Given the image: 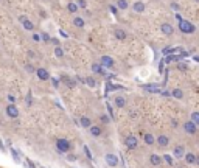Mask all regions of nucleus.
Masks as SVG:
<instances>
[{
  "label": "nucleus",
  "mask_w": 199,
  "mask_h": 168,
  "mask_svg": "<svg viewBox=\"0 0 199 168\" xmlns=\"http://www.w3.org/2000/svg\"><path fill=\"white\" fill-rule=\"evenodd\" d=\"M31 38H33V41H34V42H40V41H42L40 34H38V33H33V36H31Z\"/></svg>",
  "instance_id": "nucleus-38"
},
{
  "label": "nucleus",
  "mask_w": 199,
  "mask_h": 168,
  "mask_svg": "<svg viewBox=\"0 0 199 168\" xmlns=\"http://www.w3.org/2000/svg\"><path fill=\"white\" fill-rule=\"evenodd\" d=\"M156 142H157L159 148H165V146H168V143H170V139H168V135H165V134H160L159 137L156 139Z\"/></svg>",
  "instance_id": "nucleus-13"
},
{
  "label": "nucleus",
  "mask_w": 199,
  "mask_h": 168,
  "mask_svg": "<svg viewBox=\"0 0 199 168\" xmlns=\"http://www.w3.org/2000/svg\"><path fill=\"white\" fill-rule=\"evenodd\" d=\"M56 150L62 154H67V153L72 151V143L67 139H58L56 140Z\"/></svg>",
  "instance_id": "nucleus-1"
},
{
  "label": "nucleus",
  "mask_w": 199,
  "mask_h": 168,
  "mask_svg": "<svg viewBox=\"0 0 199 168\" xmlns=\"http://www.w3.org/2000/svg\"><path fill=\"white\" fill-rule=\"evenodd\" d=\"M8 101H9V103H13V104H14V103H16V97H14V95H13V93H9V95H8Z\"/></svg>",
  "instance_id": "nucleus-40"
},
{
  "label": "nucleus",
  "mask_w": 199,
  "mask_h": 168,
  "mask_svg": "<svg viewBox=\"0 0 199 168\" xmlns=\"http://www.w3.org/2000/svg\"><path fill=\"white\" fill-rule=\"evenodd\" d=\"M143 140H145V143H146V145H149V146L156 143V139H154V135H153V134H149V132L143 134Z\"/></svg>",
  "instance_id": "nucleus-20"
},
{
  "label": "nucleus",
  "mask_w": 199,
  "mask_h": 168,
  "mask_svg": "<svg viewBox=\"0 0 199 168\" xmlns=\"http://www.w3.org/2000/svg\"><path fill=\"white\" fill-rule=\"evenodd\" d=\"M28 56H30V58H36V55H34L33 51H28Z\"/></svg>",
  "instance_id": "nucleus-45"
},
{
  "label": "nucleus",
  "mask_w": 199,
  "mask_h": 168,
  "mask_svg": "<svg viewBox=\"0 0 199 168\" xmlns=\"http://www.w3.org/2000/svg\"><path fill=\"white\" fill-rule=\"evenodd\" d=\"M78 122H80V126H82V128H86V129L92 126V120H90L89 117H81V118L78 120Z\"/></svg>",
  "instance_id": "nucleus-23"
},
{
  "label": "nucleus",
  "mask_w": 199,
  "mask_h": 168,
  "mask_svg": "<svg viewBox=\"0 0 199 168\" xmlns=\"http://www.w3.org/2000/svg\"><path fill=\"white\" fill-rule=\"evenodd\" d=\"M145 9H146V5H145L142 0H137V2L132 3V11H134V13H139V14H140V13H143Z\"/></svg>",
  "instance_id": "nucleus-11"
},
{
  "label": "nucleus",
  "mask_w": 199,
  "mask_h": 168,
  "mask_svg": "<svg viewBox=\"0 0 199 168\" xmlns=\"http://www.w3.org/2000/svg\"><path fill=\"white\" fill-rule=\"evenodd\" d=\"M179 30H181L184 34H191V33L196 31V27H195L191 22L182 19V20H179Z\"/></svg>",
  "instance_id": "nucleus-2"
},
{
  "label": "nucleus",
  "mask_w": 199,
  "mask_h": 168,
  "mask_svg": "<svg viewBox=\"0 0 199 168\" xmlns=\"http://www.w3.org/2000/svg\"><path fill=\"white\" fill-rule=\"evenodd\" d=\"M170 6H171V9H173V11H176V13H179V11H181V6H179V3H176V2H171V5H170Z\"/></svg>",
  "instance_id": "nucleus-32"
},
{
  "label": "nucleus",
  "mask_w": 199,
  "mask_h": 168,
  "mask_svg": "<svg viewBox=\"0 0 199 168\" xmlns=\"http://www.w3.org/2000/svg\"><path fill=\"white\" fill-rule=\"evenodd\" d=\"M104 160H106V164H107L111 168H115L118 165V157H117L115 154H112V153H107V154L104 156Z\"/></svg>",
  "instance_id": "nucleus-5"
},
{
  "label": "nucleus",
  "mask_w": 199,
  "mask_h": 168,
  "mask_svg": "<svg viewBox=\"0 0 199 168\" xmlns=\"http://www.w3.org/2000/svg\"><path fill=\"white\" fill-rule=\"evenodd\" d=\"M73 25L75 27H78V28H84V25H86V20L80 17V16H75L73 17Z\"/></svg>",
  "instance_id": "nucleus-22"
},
{
  "label": "nucleus",
  "mask_w": 199,
  "mask_h": 168,
  "mask_svg": "<svg viewBox=\"0 0 199 168\" xmlns=\"http://www.w3.org/2000/svg\"><path fill=\"white\" fill-rule=\"evenodd\" d=\"M89 134L92 135V137H100L101 134H103V129L100 128V126L97 125H92L90 128H89Z\"/></svg>",
  "instance_id": "nucleus-15"
},
{
  "label": "nucleus",
  "mask_w": 199,
  "mask_h": 168,
  "mask_svg": "<svg viewBox=\"0 0 199 168\" xmlns=\"http://www.w3.org/2000/svg\"><path fill=\"white\" fill-rule=\"evenodd\" d=\"M19 22L22 24V27H24L27 31H33V30H34V24H33L28 17H25V16H19Z\"/></svg>",
  "instance_id": "nucleus-4"
},
{
  "label": "nucleus",
  "mask_w": 199,
  "mask_h": 168,
  "mask_svg": "<svg viewBox=\"0 0 199 168\" xmlns=\"http://www.w3.org/2000/svg\"><path fill=\"white\" fill-rule=\"evenodd\" d=\"M117 8L121 9V11H124V9H128L129 8V3H128V0H117Z\"/></svg>",
  "instance_id": "nucleus-26"
},
{
  "label": "nucleus",
  "mask_w": 199,
  "mask_h": 168,
  "mask_svg": "<svg viewBox=\"0 0 199 168\" xmlns=\"http://www.w3.org/2000/svg\"><path fill=\"white\" fill-rule=\"evenodd\" d=\"M114 36H115V39H118V41H124V39L128 38V33H126L123 28H115V30H114Z\"/></svg>",
  "instance_id": "nucleus-16"
},
{
  "label": "nucleus",
  "mask_w": 199,
  "mask_h": 168,
  "mask_svg": "<svg viewBox=\"0 0 199 168\" xmlns=\"http://www.w3.org/2000/svg\"><path fill=\"white\" fill-rule=\"evenodd\" d=\"M173 156H174L176 159H182V157L185 156V148H184L182 145L174 146V150H173Z\"/></svg>",
  "instance_id": "nucleus-12"
},
{
  "label": "nucleus",
  "mask_w": 199,
  "mask_h": 168,
  "mask_svg": "<svg viewBox=\"0 0 199 168\" xmlns=\"http://www.w3.org/2000/svg\"><path fill=\"white\" fill-rule=\"evenodd\" d=\"M90 70L95 73V75H106V70H104V67L101 66V64H92L90 66Z\"/></svg>",
  "instance_id": "nucleus-14"
},
{
  "label": "nucleus",
  "mask_w": 199,
  "mask_h": 168,
  "mask_svg": "<svg viewBox=\"0 0 199 168\" xmlns=\"http://www.w3.org/2000/svg\"><path fill=\"white\" fill-rule=\"evenodd\" d=\"M55 56H56V58H62V56H64V50H62V47H59V45L55 47Z\"/></svg>",
  "instance_id": "nucleus-29"
},
{
  "label": "nucleus",
  "mask_w": 199,
  "mask_h": 168,
  "mask_svg": "<svg viewBox=\"0 0 199 168\" xmlns=\"http://www.w3.org/2000/svg\"><path fill=\"white\" fill-rule=\"evenodd\" d=\"M50 80H51V83H53V87H55V89L59 87V81H58L56 78H50Z\"/></svg>",
  "instance_id": "nucleus-39"
},
{
  "label": "nucleus",
  "mask_w": 199,
  "mask_h": 168,
  "mask_svg": "<svg viewBox=\"0 0 199 168\" xmlns=\"http://www.w3.org/2000/svg\"><path fill=\"white\" fill-rule=\"evenodd\" d=\"M184 131H185L187 134L193 135V134H196V131H198V126L195 125L191 120H188V122H185V123H184Z\"/></svg>",
  "instance_id": "nucleus-9"
},
{
  "label": "nucleus",
  "mask_w": 199,
  "mask_h": 168,
  "mask_svg": "<svg viewBox=\"0 0 199 168\" xmlns=\"http://www.w3.org/2000/svg\"><path fill=\"white\" fill-rule=\"evenodd\" d=\"M40 168H42V167H40Z\"/></svg>",
  "instance_id": "nucleus-50"
},
{
  "label": "nucleus",
  "mask_w": 199,
  "mask_h": 168,
  "mask_svg": "<svg viewBox=\"0 0 199 168\" xmlns=\"http://www.w3.org/2000/svg\"><path fill=\"white\" fill-rule=\"evenodd\" d=\"M100 118H101V122H103V123H109V122H111V118H109L107 115H101Z\"/></svg>",
  "instance_id": "nucleus-41"
},
{
  "label": "nucleus",
  "mask_w": 199,
  "mask_h": 168,
  "mask_svg": "<svg viewBox=\"0 0 199 168\" xmlns=\"http://www.w3.org/2000/svg\"><path fill=\"white\" fill-rule=\"evenodd\" d=\"M184 159H185V162H187V164H190V165L196 164V156H195L193 153H185Z\"/></svg>",
  "instance_id": "nucleus-21"
},
{
  "label": "nucleus",
  "mask_w": 199,
  "mask_h": 168,
  "mask_svg": "<svg viewBox=\"0 0 199 168\" xmlns=\"http://www.w3.org/2000/svg\"><path fill=\"white\" fill-rule=\"evenodd\" d=\"M61 81H62V83H65L69 87H75V86H76V81L70 80L69 76H61Z\"/></svg>",
  "instance_id": "nucleus-27"
},
{
  "label": "nucleus",
  "mask_w": 199,
  "mask_h": 168,
  "mask_svg": "<svg viewBox=\"0 0 199 168\" xmlns=\"http://www.w3.org/2000/svg\"><path fill=\"white\" fill-rule=\"evenodd\" d=\"M86 84H87L89 87H95V86H97V81H95L92 76H87V78H86Z\"/></svg>",
  "instance_id": "nucleus-31"
},
{
  "label": "nucleus",
  "mask_w": 199,
  "mask_h": 168,
  "mask_svg": "<svg viewBox=\"0 0 199 168\" xmlns=\"http://www.w3.org/2000/svg\"><path fill=\"white\" fill-rule=\"evenodd\" d=\"M124 145H126L129 150H135V148L139 146V139H137L135 135L129 134V135L124 137Z\"/></svg>",
  "instance_id": "nucleus-3"
},
{
  "label": "nucleus",
  "mask_w": 199,
  "mask_h": 168,
  "mask_svg": "<svg viewBox=\"0 0 199 168\" xmlns=\"http://www.w3.org/2000/svg\"><path fill=\"white\" fill-rule=\"evenodd\" d=\"M162 157H160L159 154H151L149 156V162H151V165H154V167H159L160 164H162Z\"/></svg>",
  "instance_id": "nucleus-18"
},
{
  "label": "nucleus",
  "mask_w": 199,
  "mask_h": 168,
  "mask_svg": "<svg viewBox=\"0 0 199 168\" xmlns=\"http://www.w3.org/2000/svg\"><path fill=\"white\" fill-rule=\"evenodd\" d=\"M76 5L80 6L81 9H84V8H87V2H86V0H78V2H76Z\"/></svg>",
  "instance_id": "nucleus-37"
},
{
  "label": "nucleus",
  "mask_w": 199,
  "mask_h": 168,
  "mask_svg": "<svg viewBox=\"0 0 199 168\" xmlns=\"http://www.w3.org/2000/svg\"><path fill=\"white\" fill-rule=\"evenodd\" d=\"M59 34H61V36H62V38H67V36H69V34H67V33H65V31H62V30H61V31H59Z\"/></svg>",
  "instance_id": "nucleus-44"
},
{
  "label": "nucleus",
  "mask_w": 199,
  "mask_h": 168,
  "mask_svg": "<svg viewBox=\"0 0 199 168\" xmlns=\"http://www.w3.org/2000/svg\"><path fill=\"white\" fill-rule=\"evenodd\" d=\"M171 97L176 98V100H182V98H184V92H182L181 89H173V90H171Z\"/></svg>",
  "instance_id": "nucleus-24"
},
{
  "label": "nucleus",
  "mask_w": 199,
  "mask_h": 168,
  "mask_svg": "<svg viewBox=\"0 0 199 168\" xmlns=\"http://www.w3.org/2000/svg\"><path fill=\"white\" fill-rule=\"evenodd\" d=\"M115 106L121 109V108H124L126 106V98L124 97H115Z\"/></svg>",
  "instance_id": "nucleus-25"
},
{
  "label": "nucleus",
  "mask_w": 199,
  "mask_h": 168,
  "mask_svg": "<svg viewBox=\"0 0 199 168\" xmlns=\"http://www.w3.org/2000/svg\"><path fill=\"white\" fill-rule=\"evenodd\" d=\"M196 165H199V156H196Z\"/></svg>",
  "instance_id": "nucleus-47"
},
{
  "label": "nucleus",
  "mask_w": 199,
  "mask_h": 168,
  "mask_svg": "<svg viewBox=\"0 0 199 168\" xmlns=\"http://www.w3.org/2000/svg\"><path fill=\"white\" fill-rule=\"evenodd\" d=\"M143 89L145 90H148V92H151V93H160L162 90H160L159 86H156V84H145L143 86Z\"/></svg>",
  "instance_id": "nucleus-17"
},
{
  "label": "nucleus",
  "mask_w": 199,
  "mask_h": 168,
  "mask_svg": "<svg viewBox=\"0 0 199 168\" xmlns=\"http://www.w3.org/2000/svg\"><path fill=\"white\" fill-rule=\"evenodd\" d=\"M160 31H162V34H165V36H171V34L174 33V28H173L171 24L163 22V24L160 25Z\"/></svg>",
  "instance_id": "nucleus-10"
},
{
  "label": "nucleus",
  "mask_w": 199,
  "mask_h": 168,
  "mask_svg": "<svg viewBox=\"0 0 199 168\" xmlns=\"http://www.w3.org/2000/svg\"><path fill=\"white\" fill-rule=\"evenodd\" d=\"M40 38H42V41H44V42H50V41H51V38H50V34H48V33H40Z\"/></svg>",
  "instance_id": "nucleus-34"
},
{
  "label": "nucleus",
  "mask_w": 199,
  "mask_h": 168,
  "mask_svg": "<svg viewBox=\"0 0 199 168\" xmlns=\"http://www.w3.org/2000/svg\"><path fill=\"white\" fill-rule=\"evenodd\" d=\"M65 8H67V11H69V13H72V14H75V13H78V11H80V6L76 5V2H69Z\"/></svg>",
  "instance_id": "nucleus-19"
},
{
  "label": "nucleus",
  "mask_w": 199,
  "mask_h": 168,
  "mask_svg": "<svg viewBox=\"0 0 199 168\" xmlns=\"http://www.w3.org/2000/svg\"><path fill=\"white\" fill-rule=\"evenodd\" d=\"M190 120L195 123L196 126H199V111H195V112H191V117H190Z\"/></svg>",
  "instance_id": "nucleus-28"
},
{
  "label": "nucleus",
  "mask_w": 199,
  "mask_h": 168,
  "mask_svg": "<svg viewBox=\"0 0 199 168\" xmlns=\"http://www.w3.org/2000/svg\"><path fill=\"white\" fill-rule=\"evenodd\" d=\"M36 75H38V78H39L40 81H48L51 76H50V72L47 70V69H42V67H39V69H36V72H34Z\"/></svg>",
  "instance_id": "nucleus-7"
},
{
  "label": "nucleus",
  "mask_w": 199,
  "mask_h": 168,
  "mask_svg": "<svg viewBox=\"0 0 199 168\" xmlns=\"http://www.w3.org/2000/svg\"><path fill=\"white\" fill-rule=\"evenodd\" d=\"M193 59H195V61H196V62H199V56H195V58H193Z\"/></svg>",
  "instance_id": "nucleus-46"
},
{
  "label": "nucleus",
  "mask_w": 199,
  "mask_h": 168,
  "mask_svg": "<svg viewBox=\"0 0 199 168\" xmlns=\"http://www.w3.org/2000/svg\"><path fill=\"white\" fill-rule=\"evenodd\" d=\"M78 157H76V154H69V157H67V160H70V162H75Z\"/></svg>",
  "instance_id": "nucleus-43"
},
{
  "label": "nucleus",
  "mask_w": 199,
  "mask_h": 168,
  "mask_svg": "<svg viewBox=\"0 0 199 168\" xmlns=\"http://www.w3.org/2000/svg\"><path fill=\"white\" fill-rule=\"evenodd\" d=\"M177 168H184V167H177Z\"/></svg>",
  "instance_id": "nucleus-49"
},
{
  "label": "nucleus",
  "mask_w": 199,
  "mask_h": 168,
  "mask_svg": "<svg viewBox=\"0 0 199 168\" xmlns=\"http://www.w3.org/2000/svg\"><path fill=\"white\" fill-rule=\"evenodd\" d=\"M109 11H111L114 16H117V14H118V8H117V5H109Z\"/></svg>",
  "instance_id": "nucleus-33"
},
{
  "label": "nucleus",
  "mask_w": 199,
  "mask_h": 168,
  "mask_svg": "<svg viewBox=\"0 0 199 168\" xmlns=\"http://www.w3.org/2000/svg\"><path fill=\"white\" fill-rule=\"evenodd\" d=\"M193 2H196V3H199V0H193Z\"/></svg>",
  "instance_id": "nucleus-48"
},
{
  "label": "nucleus",
  "mask_w": 199,
  "mask_h": 168,
  "mask_svg": "<svg viewBox=\"0 0 199 168\" xmlns=\"http://www.w3.org/2000/svg\"><path fill=\"white\" fill-rule=\"evenodd\" d=\"M162 159H163L168 165H173V162H174V160H173V156H170V154H163V156H162Z\"/></svg>",
  "instance_id": "nucleus-30"
},
{
  "label": "nucleus",
  "mask_w": 199,
  "mask_h": 168,
  "mask_svg": "<svg viewBox=\"0 0 199 168\" xmlns=\"http://www.w3.org/2000/svg\"><path fill=\"white\" fill-rule=\"evenodd\" d=\"M100 64H101L104 69H106V67H107V69H112V67H114V64H115V61H114L111 56H106V55H104V56H101V58H100Z\"/></svg>",
  "instance_id": "nucleus-8"
},
{
  "label": "nucleus",
  "mask_w": 199,
  "mask_h": 168,
  "mask_svg": "<svg viewBox=\"0 0 199 168\" xmlns=\"http://www.w3.org/2000/svg\"><path fill=\"white\" fill-rule=\"evenodd\" d=\"M6 115H8L9 118H17V117H19V109H17V106L13 104V103H9V104L6 106Z\"/></svg>",
  "instance_id": "nucleus-6"
},
{
  "label": "nucleus",
  "mask_w": 199,
  "mask_h": 168,
  "mask_svg": "<svg viewBox=\"0 0 199 168\" xmlns=\"http://www.w3.org/2000/svg\"><path fill=\"white\" fill-rule=\"evenodd\" d=\"M84 153H86V156H87V159H92V154H90V151H89V148H87V145L84 146Z\"/></svg>",
  "instance_id": "nucleus-42"
},
{
  "label": "nucleus",
  "mask_w": 199,
  "mask_h": 168,
  "mask_svg": "<svg viewBox=\"0 0 199 168\" xmlns=\"http://www.w3.org/2000/svg\"><path fill=\"white\" fill-rule=\"evenodd\" d=\"M25 70H27L28 73H34V72H36V69H34L31 64H25Z\"/></svg>",
  "instance_id": "nucleus-35"
},
{
  "label": "nucleus",
  "mask_w": 199,
  "mask_h": 168,
  "mask_svg": "<svg viewBox=\"0 0 199 168\" xmlns=\"http://www.w3.org/2000/svg\"><path fill=\"white\" fill-rule=\"evenodd\" d=\"M177 69H179V70H187V69H188V64H187V62H179V64H177Z\"/></svg>",
  "instance_id": "nucleus-36"
}]
</instances>
